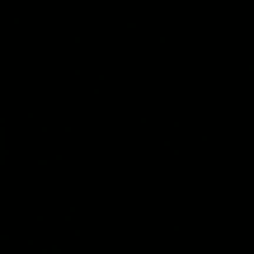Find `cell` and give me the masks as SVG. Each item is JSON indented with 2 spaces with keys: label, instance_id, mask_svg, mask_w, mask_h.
Segmentation results:
<instances>
[]
</instances>
